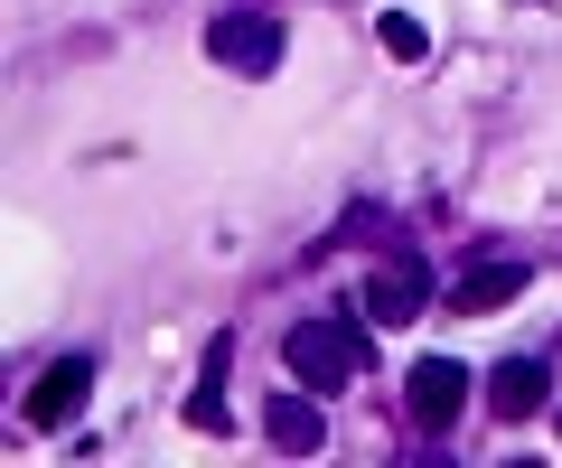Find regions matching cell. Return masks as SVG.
<instances>
[{
    "label": "cell",
    "instance_id": "6da1fadb",
    "mask_svg": "<svg viewBox=\"0 0 562 468\" xmlns=\"http://www.w3.org/2000/svg\"><path fill=\"white\" fill-rule=\"evenodd\" d=\"M281 366H291V385L338 393V385H357V366H366V328L357 319H301L281 338Z\"/></svg>",
    "mask_w": 562,
    "mask_h": 468
},
{
    "label": "cell",
    "instance_id": "7a4b0ae2",
    "mask_svg": "<svg viewBox=\"0 0 562 468\" xmlns=\"http://www.w3.org/2000/svg\"><path fill=\"white\" fill-rule=\"evenodd\" d=\"M206 57H225L235 76H272L281 66V20L272 10H216L206 20Z\"/></svg>",
    "mask_w": 562,
    "mask_h": 468
},
{
    "label": "cell",
    "instance_id": "3957f363",
    "mask_svg": "<svg viewBox=\"0 0 562 468\" xmlns=\"http://www.w3.org/2000/svg\"><path fill=\"white\" fill-rule=\"evenodd\" d=\"M403 403H413L422 431H450V422H460V403H469V366H460V356H422L413 385H403Z\"/></svg>",
    "mask_w": 562,
    "mask_h": 468
},
{
    "label": "cell",
    "instance_id": "277c9868",
    "mask_svg": "<svg viewBox=\"0 0 562 468\" xmlns=\"http://www.w3.org/2000/svg\"><path fill=\"white\" fill-rule=\"evenodd\" d=\"M85 385H94V366H85V356H57V366H47L38 385H29V403H20V422H29V431H57L66 412L85 403Z\"/></svg>",
    "mask_w": 562,
    "mask_h": 468
},
{
    "label": "cell",
    "instance_id": "5b68a950",
    "mask_svg": "<svg viewBox=\"0 0 562 468\" xmlns=\"http://www.w3.org/2000/svg\"><path fill=\"white\" fill-rule=\"evenodd\" d=\"M262 441L281 449V459H310V449L328 441V422H319V393H272V412H262Z\"/></svg>",
    "mask_w": 562,
    "mask_h": 468
},
{
    "label": "cell",
    "instance_id": "8992f818",
    "mask_svg": "<svg viewBox=\"0 0 562 468\" xmlns=\"http://www.w3.org/2000/svg\"><path fill=\"white\" fill-rule=\"evenodd\" d=\"M543 393H553L543 356H506V366L487 375V412H497V422H525V412H543Z\"/></svg>",
    "mask_w": 562,
    "mask_h": 468
},
{
    "label": "cell",
    "instance_id": "52a82bcc",
    "mask_svg": "<svg viewBox=\"0 0 562 468\" xmlns=\"http://www.w3.org/2000/svg\"><path fill=\"white\" fill-rule=\"evenodd\" d=\"M525 282H535L525 263H469L460 282H450V309H506V300H516Z\"/></svg>",
    "mask_w": 562,
    "mask_h": 468
},
{
    "label": "cell",
    "instance_id": "ba28073f",
    "mask_svg": "<svg viewBox=\"0 0 562 468\" xmlns=\"http://www.w3.org/2000/svg\"><path fill=\"white\" fill-rule=\"evenodd\" d=\"M422 300H431V290H422L413 272H375V282H366V319H375V328H403V319H422Z\"/></svg>",
    "mask_w": 562,
    "mask_h": 468
},
{
    "label": "cell",
    "instance_id": "9c48e42d",
    "mask_svg": "<svg viewBox=\"0 0 562 468\" xmlns=\"http://www.w3.org/2000/svg\"><path fill=\"white\" fill-rule=\"evenodd\" d=\"M375 47L403 57V66H422V57H431V28H422L413 10H375Z\"/></svg>",
    "mask_w": 562,
    "mask_h": 468
}]
</instances>
